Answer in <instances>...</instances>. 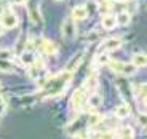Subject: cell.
I'll list each match as a JSON object with an SVG mask.
<instances>
[{
	"label": "cell",
	"mask_w": 147,
	"mask_h": 139,
	"mask_svg": "<svg viewBox=\"0 0 147 139\" xmlns=\"http://www.w3.org/2000/svg\"><path fill=\"white\" fill-rule=\"evenodd\" d=\"M138 121H139V125H141V128H146V113H141L139 117H138Z\"/></svg>",
	"instance_id": "22"
},
{
	"label": "cell",
	"mask_w": 147,
	"mask_h": 139,
	"mask_svg": "<svg viewBox=\"0 0 147 139\" xmlns=\"http://www.w3.org/2000/svg\"><path fill=\"white\" fill-rule=\"evenodd\" d=\"M86 16H88V10H86L85 5H78V7H75L72 10L74 21H83V19H86Z\"/></svg>",
	"instance_id": "6"
},
{
	"label": "cell",
	"mask_w": 147,
	"mask_h": 139,
	"mask_svg": "<svg viewBox=\"0 0 147 139\" xmlns=\"http://www.w3.org/2000/svg\"><path fill=\"white\" fill-rule=\"evenodd\" d=\"M42 70H43V62L42 61H34V64L29 66V77L30 78H38Z\"/></svg>",
	"instance_id": "9"
},
{
	"label": "cell",
	"mask_w": 147,
	"mask_h": 139,
	"mask_svg": "<svg viewBox=\"0 0 147 139\" xmlns=\"http://www.w3.org/2000/svg\"><path fill=\"white\" fill-rule=\"evenodd\" d=\"M5 110H7V103L3 101V98L0 96V115H3Z\"/></svg>",
	"instance_id": "23"
},
{
	"label": "cell",
	"mask_w": 147,
	"mask_h": 139,
	"mask_svg": "<svg viewBox=\"0 0 147 139\" xmlns=\"http://www.w3.org/2000/svg\"><path fill=\"white\" fill-rule=\"evenodd\" d=\"M11 3H16V5H21V3H24V0H10Z\"/></svg>",
	"instance_id": "24"
},
{
	"label": "cell",
	"mask_w": 147,
	"mask_h": 139,
	"mask_svg": "<svg viewBox=\"0 0 147 139\" xmlns=\"http://www.w3.org/2000/svg\"><path fill=\"white\" fill-rule=\"evenodd\" d=\"M115 19H117V26H128L129 22H131V13L123 10L118 15H115Z\"/></svg>",
	"instance_id": "10"
},
{
	"label": "cell",
	"mask_w": 147,
	"mask_h": 139,
	"mask_svg": "<svg viewBox=\"0 0 147 139\" xmlns=\"http://www.w3.org/2000/svg\"><path fill=\"white\" fill-rule=\"evenodd\" d=\"M0 70L2 72H11L13 70V64L7 59H0Z\"/></svg>",
	"instance_id": "17"
},
{
	"label": "cell",
	"mask_w": 147,
	"mask_h": 139,
	"mask_svg": "<svg viewBox=\"0 0 147 139\" xmlns=\"http://www.w3.org/2000/svg\"><path fill=\"white\" fill-rule=\"evenodd\" d=\"M104 2H107V3H110V2H117V0H104Z\"/></svg>",
	"instance_id": "26"
},
{
	"label": "cell",
	"mask_w": 147,
	"mask_h": 139,
	"mask_svg": "<svg viewBox=\"0 0 147 139\" xmlns=\"http://www.w3.org/2000/svg\"><path fill=\"white\" fill-rule=\"evenodd\" d=\"M3 30H5V27H3V26H2V22H0V37L3 35Z\"/></svg>",
	"instance_id": "25"
},
{
	"label": "cell",
	"mask_w": 147,
	"mask_h": 139,
	"mask_svg": "<svg viewBox=\"0 0 147 139\" xmlns=\"http://www.w3.org/2000/svg\"><path fill=\"white\" fill-rule=\"evenodd\" d=\"M59 2H61V0H59Z\"/></svg>",
	"instance_id": "27"
},
{
	"label": "cell",
	"mask_w": 147,
	"mask_h": 139,
	"mask_svg": "<svg viewBox=\"0 0 147 139\" xmlns=\"http://www.w3.org/2000/svg\"><path fill=\"white\" fill-rule=\"evenodd\" d=\"M121 38L120 37H112V38H107L106 42H104V45L102 47L106 48L107 51H115V50H118V48L121 47Z\"/></svg>",
	"instance_id": "7"
},
{
	"label": "cell",
	"mask_w": 147,
	"mask_h": 139,
	"mask_svg": "<svg viewBox=\"0 0 147 139\" xmlns=\"http://www.w3.org/2000/svg\"><path fill=\"white\" fill-rule=\"evenodd\" d=\"M131 64H134L136 67H144L147 64V58L144 53H136V55H133V61Z\"/></svg>",
	"instance_id": "14"
},
{
	"label": "cell",
	"mask_w": 147,
	"mask_h": 139,
	"mask_svg": "<svg viewBox=\"0 0 147 139\" xmlns=\"http://www.w3.org/2000/svg\"><path fill=\"white\" fill-rule=\"evenodd\" d=\"M101 26L104 27L106 30H110L114 29V27H117V19H115V15H104L102 19H101Z\"/></svg>",
	"instance_id": "8"
},
{
	"label": "cell",
	"mask_w": 147,
	"mask_h": 139,
	"mask_svg": "<svg viewBox=\"0 0 147 139\" xmlns=\"http://www.w3.org/2000/svg\"><path fill=\"white\" fill-rule=\"evenodd\" d=\"M11 55H13L11 51H8V50H3V51H0V59H7V61H10Z\"/></svg>",
	"instance_id": "21"
},
{
	"label": "cell",
	"mask_w": 147,
	"mask_h": 139,
	"mask_svg": "<svg viewBox=\"0 0 147 139\" xmlns=\"http://www.w3.org/2000/svg\"><path fill=\"white\" fill-rule=\"evenodd\" d=\"M85 85H86V90H91V91H93V90H96V86H98V78H96V77H90Z\"/></svg>",
	"instance_id": "19"
},
{
	"label": "cell",
	"mask_w": 147,
	"mask_h": 139,
	"mask_svg": "<svg viewBox=\"0 0 147 139\" xmlns=\"http://www.w3.org/2000/svg\"><path fill=\"white\" fill-rule=\"evenodd\" d=\"M75 34H77V27H75L74 19L72 18L64 19V22H63V37L67 38V40H70V38L75 37Z\"/></svg>",
	"instance_id": "3"
},
{
	"label": "cell",
	"mask_w": 147,
	"mask_h": 139,
	"mask_svg": "<svg viewBox=\"0 0 147 139\" xmlns=\"http://www.w3.org/2000/svg\"><path fill=\"white\" fill-rule=\"evenodd\" d=\"M107 66L115 74H121V75H133L138 70V67L134 64H131V62H120V61H112V59L107 62Z\"/></svg>",
	"instance_id": "2"
},
{
	"label": "cell",
	"mask_w": 147,
	"mask_h": 139,
	"mask_svg": "<svg viewBox=\"0 0 147 139\" xmlns=\"http://www.w3.org/2000/svg\"><path fill=\"white\" fill-rule=\"evenodd\" d=\"M19 59H21L22 64H26V66H30V64H34V61H35V55H34V51H22L21 56H19Z\"/></svg>",
	"instance_id": "13"
},
{
	"label": "cell",
	"mask_w": 147,
	"mask_h": 139,
	"mask_svg": "<svg viewBox=\"0 0 147 139\" xmlns=\"http://www.w3.org/2000/svg\"><path fill=\"white\" fill-rule=\"evenodd\" d=\"M88 103H90L91 107H98V106H101V103H102V98H101L99 94H93L91 98L88 99Z\"/></svg>",
	"instance_id": "18"
},
{
	"label": "cell",
	"mask_w": 147,
	"mask_h": 139,
	"mask_svg": "<svg viewBox=\"0 0 147 139\" xmlns=\"http://www.w3.org/2000/svg\"><path fill=\"white\" fill-rule=\"evenodd\" d=\"M120 139H134V131L129 126H125V128L120 130Z\"/></svg>",
	"instance_id": "15"
},
{
	"label": "cell",
	"mask_w": 147,
	"mask_h": 139,
	"mask_svg": "<svg viewBox=\"0 0 147 139\" xmlns=\"http://www.w3.org/2000/svg\"><path fill=\"white\" fill-rule=\"evenodd\" d=\"M70 78H72V77H70L69 70H67V72H63L61 75H58V77L50 83V86L45 88V90H48V91H47V98H50V96H56V94H59V93H63L64 88L69 85Z\"/></svg>",
	"instance_id": "1"
},
{
	"label": "cell",
	"mask_w": 147,
	"mask_h": 139,
	"mask_svg": "<svg viewBox=\"0 0 147 139\" xmlns=\"http://www.w3.org/2000/svg\"><path fill=\"white\" fill-rule=\"evenodd\" d=\"M101 121H102V115H99V113H91V115H88V126H96Z\"/></svg>",
	"instance_id": "16"
},
{
	"label": "cell",
	"mask_w": 147,
	"mask_h": 139,
	"mask_svg": "<svg viewBox=\"0 0 147 139\" xmlns=\"http://www.w3.org/2000/svg\"><path fill=\"white\" fill-rule=\"evenodd\" d=\"M18 24H19V18L15 13H11V11H7L3 15V18H2V26L5 29H15Z\"/></svg>",
	"instance_id": "5"
},
{
	"label": "cell",
	"mask_w": 147,
	"mask_h": 139,
	"mask_svg": "<svg viewBox=\"0 0 147 139\" xmlns=\"http://www.w3.org/2000/svg\"><path fill=\"white\" fill-rule=\"evenodd\" d=\"M109 61H110V56L107 55L106 51H104V53H101V55L98 56V64H107Z\"/></svg>",
	"instance_id": "20"
},
{
	"label": "cell",
	"mask_w": 147,
	"mask_h": 139,
	"mask_svg": "<svg viewBox=\"0 0 147 139\" xmlns=\"http://www.w3.org/2000/svg\"><path fill=\"white\" fill-rule=\"evenodd\" d=\"M115 115H117V118H126L131 115V107H129V104L123 103L120 104V106L115 109Z\"/></svg>",
	"instance_id": "11"
},
{
	"label": "cell",
	"mask_w": 147,
	"mask_h": 139,
	"mask_svg": "<svg viewBox=\"0 0 147 139\" xmlns=\"http://www.w3.org/2000/svg\"><path fill=\"white\" fill-rule=\"evenodd\" d=\"M42 51H43L45 55H55V53L58 51V47L50 40H43L42 42Z\"/></svg>",
	"instance_id": "12"
},
{
	"label": "cell",
	"mask_w": 147,
	"mask_h": 139,
	"mask_svg": "<svg viewBox=\"0 0 147 139\" xmlns=\"http://www.w3.org/2000/svg\"><path fill=\"white\" fill-rule=\"evenodd\" d=\"M85 99H86V90L83 88H78L72 93V98H70V104H72L74 109H78L85 104Z\"/></svg>",
	"instance_id": "4"
}]
</instances>
